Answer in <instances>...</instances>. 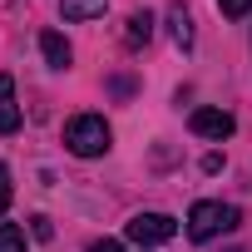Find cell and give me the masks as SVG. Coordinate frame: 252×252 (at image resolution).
<instances>
[{"label": "cell", "mask_w": 252, "mask_h": 252, "mask_svg": "<svg viewBox=\"0 0 252 252\" xmlns=\"http://www.w3.org/2000/svg\"><path fill=\"white\" fill-rule=\"evenodd\" d=\"M64 149H69L74 158H99V154L109 149V124H104V114H74V119L64 124Z\"/></svg>", "instance_id": "obj_1"}, {"label": "cell", "mask_w": 252, "mask_h": 252, "mask_svg": "<svg viewBox=\"0 0 252 252\" xmlns=\"http://www.w3.org/2000/svg\"><path fill=\"white\" fill-rule=\"evenodd\" d=\"M237 222H242V213H237L232 203L203 198V203H193V213H188V237H193V242H213L218 232H227V227H237Z\"/></svg>", "instance_id": "obj_2"}, {"label": "cell", "mask_w": 252, "mask_h": 252, "mask_svg": "<svg viewBox=\"0 0 252 252\" xmlns=\"http://www.w3.org/2000/svg\"><path fill=\"white\" fill-rule=\"evenodd\" d=\"M124 232H129V242H139V247H158V242L178 237V222L168 213H134Z\"/></svg>", "instance_id": "obj_3"}, {"label": "cell", "mask_w": 252, "mask_h": 252, "mask_svg": "<svg viewBox=\"0 0 252 252\" xmlns=\"http://www.w3.org/2000/svg\"><path fill=\"white\" fill-rule=\"evenodd\" d=\"M188 129H193L198 139H213V144H222V139H232L237 119H232L227 109H193V114H188Z\"/></svg>", "instance_id": "obj_4"}, {"label": "cell", "mask_w": 252, "mask_h": 252, "mask_svg": "<svg viewBox=\"0 0 252 252\" xmlns=\"http://www.w3.org/2000/svg\"><path fill=\"white\" fill-rule=\"evenodd\" d=\"M40 55H45L50 69H69V60H74V50H69V40H64L60 30H45V35H40Z\"/></svg>", "instance_id": "obj_5"}, {"label": "cell", "mask_w": 252, "mask_h": 252, "mask_svg": "<svg viewBox=\"0 0 252 252\" xmlns=\"http://www.w3.org/2000/svg\"><path fill=\"white\" fill-rule=\"evenodd\" d=\"M20 129V104H15V79L0 74V134H15Z\"/></svg>", "instance_id": "obj_6"}, {"label": "cell", "mask_w": 252, "mask_h": 252, "mask_svg": "<svg viewBox=\"0 0 252 252\" xmlns=\"http://www.w3.org/2000/svg\"><path fill=\"white\" fill-rule=\"evenodd\" d=\"M168 35H173L178 50H193V15L183 5H168Z\"/></svg>", "instance_id": "obj_7"}, {"label": "cell", "mask_w": 252, "mask_h": 252, "mask_svg": "<svg viewBox=\"0 0 252 252\" xmlns=\"http://www.w3.org/2000/svg\"><path fill=\"white\" fill-rule=\"evenodd\" d=\"M60 10H64V20H99L109 10V0H60Z\"/></svg>", "instance_id": "obj_8"}, {"label": "cell", "mask_w": 252, "mask_h": 252, "mask_svg": "<svg viewBox=\"0 0 252 252\" xmlns=\"http://www.w3.org/2000/svg\"><path fill=\"white\" fill-rule=\"evenodd\" d=\"M149 35H154V15H149V10L129 15V30H124V40H129V45H149Z\"/></svg>", "instance_id": "obj_9"}, {"label": "cell", "mask_w": 252, "mask_h": 252, "mask_svg": "<svg viewBox=\"0 0 252 252\" xmlns=\"http://www.w3.org/2000/svg\"><path fill=\"white\" fill-rule=\"evenodd\" d=\"M0 252H25V232L15 222H0Z\"/></svg>", "instance_id": "obj_10"}, {"label": "cell", "mask_w": 252, "mask_h": 252, "mask_svg": "<svg viewBox=\"0 0 252 252\" xmlns=\"http://www.w3.org/2000/svg\"><path fill=\"white\" fill-rule=\"evenodd\" d=\"M218 10L227 20H242V15H252V0H218Z\"/></svg>", "instance_id": "obj_11"}, {"label": "cell", "mask_w": 252, "mask_h": 252, "mask_svg": "<svg viewBox=\"0 0 252 252\" xmlns=\"http://www.w3.org/2000/svg\"><path fill=\"white\" fill-rule=\"evenodd\" d=\"M5 208H10V168L0 163V213H5Z\"/></svg>", "instance_id": "obj_12"}, {"label": "cell", "mask_w": 252, "mask_h": 252, "mask_svg": "<svg viewBox=\"0 0 252 252\" xmlns=\"http://www.w3.org/2000/svg\"><path fill=\"white\" fill-rule=\"evenodd\" d=\"M30 222H35V227H30V232H35V237H40V242H50V237H55V227H50V218H30Z\"/></svg>", "instance_id": "obj_13"}, {"label": "cell", "mask_w": 252, "mask_h": 252, "mask_svg": "<svg viewBox=\"0 0 252 252\" xmlns=\"http://www.w3.org/2000/svg\"><path fill=\"white\" fill-rule=\"evenodd\" d=\"M89 252H124L114 237H99V242H89Z\"/></svg>", "instance_id": "obj_14"}, {"label": "cell", "mask_w": 252, "mask_h": 252, "mask_svg": "<svg viewBox=\"0 0 252 252\" xmlns=\"http://www.w3.org/2000/svg\"><path fill=\"white\" fill-rule=\"evenodd\" d=\"M227 252H247V247H227Z\"/></svg>", "instance_id": "obj_15"}]
</instances>
